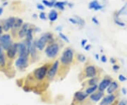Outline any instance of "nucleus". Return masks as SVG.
<instances>
[{
	"label": "nucleus",
	"instance_id": "37998d69",
	"mask_svg": "<svg viewBox=\"0 0 127 105\" xmlns=\"http://www.w3.org/2000/svg\"><path fill=\"white\" fill-rule=\"evenodd\" d=\"M3 11H4L3 8H2V7H0V16L2 14V13H3Z\"/></svg>",
	"mask_w": 127,
	"mask_h": 105
},
{
	"label": "nucleus",
	"instance_id": "dca6fc26",
	"mask_svg": "<svg viewBox=\"0 0 127 105\" xmlns=\"http://www.w3.org/2000/svg\"><path fill=\"white\" fill-rule=\"evenodd\" d=\"M103 96H104L103 92L99 91L97 92H95L94 94H91L90 96V99L93 102H98L103 97Z\"/></svg>",
	"mask_w": 127,
	"mask_h": 105
},
{
	"label": "nucleus",
	"instance_id": "4c0bfd02",
	"mask_svg": "<svg viewBox=\"0 0 127 105\" xmlns=\"http://www.w3.org/2000/svg\"><path fill=\"white\" fill-rule=\"evenodd\" d=\"M112 69H113L114 71H117L119 69V66L118 65H114L113 67H112Z\"/></svg>",
	"mask_w": 127,
	"mask_h": 105
},
{
	"label": "nucleus",
	"instance_id": "e433bc0d",
	"mask_svg": "<svg viewBox=\"0 0 127 105\" xmlns=\"http://www.w3.org/2000/svg\"><path fill=\"white\" fill-rule=\"evenodd\" d=\"M100 60L103 62V63H105V62H107V57H106V56H104V55H102V56H101V58H100Z\"/></svg>",
	"mask_w": 127,
	"mask_h": 105
},
{
	"label": "nucleus",
	"instance_id": "1a4fd4ad",
	"mask_svg": "<svg viewBox=\"0 0 127 105\" xmlns=\"http://www.w3.org/2000/svg\"><path fill=\"white\" fill-rule=\"evenodd\" d=\"M15 21H16L15 17H9V18H7L4 22L3 25L1 26L3 30H4L5 32H8L9 29L12 28L14 23H15Z\"/></svg>",
	"mask_w": 127,
	"mask_h": 105
},
{
	"label": "nucleus",
	"instance_id": "b1692460",
	"mask_svg": "<svg viewBox=\"0 0 127 105\" xmlns=\"http://www.w3.org/2000/svg\"><path fill=\"white\" fill-rule=\"evenodd\" d=\"M97 85H93V86L88 87L86 89V93L88 95H91V94H93L97 90Z\"/></svg>",
	"mask_w": 127,
	"mask_h": 105
},
{
	"label": "nucleus",
	"instance_id": "a18cd8bd",
	"mask_svg": "<svg viewBox=\"0 0 127 105\" xmlns=\"http://www.w3.org/2000/svg\"><path fill=\"white\" fill-rule=\"evenodd\" d=\"M95 58H96V59H99V57H98V54H95Z\"/></svg>",
	"mask_w": 127,
	"mask_h": 105
},
{
	"label": "nucleus",
	"instance_id": "f257e3e1",
	"mask_svg": "<svg viewBox=\"0 0 127 105\" xmlns=\"http://www.w3.org/2000/svg\"><path fill=\"white\" fill-rule=\"evenodd\" d=\"M47 42H50V44L54 42V37L51 32H46L40 37L39 40H37V49H38L39 50L41 51L43 50Z\"/></svg>",
	"mask_w": 127,
	"mask_h": 105
},
{
	"label": "nucleus",
	"instance_id": "423d86ee",
	"mask_svg": "<svg viewBox=\"0 0 127 105\" xmlns=\"http://www.w3.org/2000/svg\"><path fill=\"white\" fill-rule=\"evenodd\" d=\"M13 44L11 35L9 34H4L0 37V45L3 50H7L10 47V46Z\"/></svg>",
	"mask_w": 127,
	"mask_h": 105
},
{
	"label": "nucleus",
	"instance_id": "ea45409f",
	"mask_svg": "<svg viewBox=\"0 0 127 105\" xmlns=\"http://www.w3.org/2000/svg\"><path fill=\"white\" fill-rule=\"evenodd\" d=\"M91 45H86L85 47H84V49H85L86 51H89L90 50H91Z\"/></svg>",
	"mask_w": 127,
	"mask_h": 105
},
{
	"label": "nucleus",
	"instance_id": "ddd939ff",
	"mask_svg": "<svg viewBox=\"0 0 127 105\" xmlns=\"http://www.w3.org/2000/svg\"><path fill=\"white\" fill-rule=\"evenodd\" d=\"M114 100H115V96L113 94L107 95L102 100L100 105H109L111 103L113 102V101Z\"/></svg>",
	"mask_w": 127,
	"mask_h": 105
},
{
	"label": "nucleus",
	"instance_id": "f3484780",
	"mask_svg": "<svg viewBox=\"0 0 127 105\" xmlns=\"http://www.w3.org/2000/svg\"><path fill=\"white\" fill-rule=\"evenodd\" d=\"M103 8V6L100 4V3L98 2V1L97 0H93L92 1L91 3L89 4V9H94L95 11H98Z\"/></svg>",
	"mask_w": 127,
	"mask_h": 105
},
{
	"label": "nucleus",
	"instance_id": "58836bf2",
	"mask_svg": "<svg viewBox=\"0 0 127 105\" xmlns=\"http://www.w3.org/2000/svg\"><path fill=\"white\" fill-rule=\"evenodd\" d=\"M118 105H127V101L126 100H122L119 103Z\"/></svg>",
	"mask_w": 127,
	"mask_h": 105
},
{
	"label": "nucleus",
	"instance_id": "4468645a",
	"mask_svg": "<svg viewBox=\"0 0 127 105\" xmlns=\"http://www.w3.org/2000/svg\"><path fill=\"white\" fill-rule=\"evenodd\" d=\"M111 83V80L109 78H104V80H102L101 82H100L99 85H98V89L99 91L103 92L104 90H106V88H107L108 86Z\"/></svg>",
	"mask_w": 127,
	"mask_h": 105
},
{
	"label": "nucleus",
	"instance_id": "4be33fe9",
	"mask_svg": "<svg viewBox=\"0 0 127 105\" xmlns=\"http://www.w3.org/2000/svg\"><path fill=\"white\" fill-rule=\"evenodd\" d=\"M36 40H35L34 42H32L31 46V52L30 54L31 55L32 59H35L36 56V52H37V46H36Z\"/></svg>",
	"mask_w": 127,
	"mask_h": 105
},
{
	"label": "nucleus",
	"instance_id": "72a5a7b5",
	"mask_svg": "<svg viewBox=\"0 0 127 105\" xmlns=\"http://www.w3.org/2000/svg\"><path fill=\"white\" fill-rule=\"evenodd\" d=\"M37 8L38 9H40V10H41V11L45 10V6H44V5H42V4H37Z\"/></svg>",
	"mask_w": 127,
	"mask_h": 105
},
{
	"label": "nucleus",
	"instance_id": "f03ea898",
	"mask_svg": "<svg viewBox=\"0 0 127 105\" xmlns=\"http://www.w3.org/2000/svg\"><path fill=\"white\" fill-rule=\"evenodd\" d=\"M73 59V52L71 48H66L63 52L61 56V63L64 66H68L72 63Z\"/></svg>",
	"mask_w": 127,
	"mask_h": 105
},
{
	"label": "nucleus",
	"instance_id": "7ed1b4c3",
	"mask_svg": "<svg viewBox=\"0 0 127 105\" xmlns=\"http://www.w3.org/2000/svg\"><path fill=\"white\" fill-rule=\"evenodd\" d=\"M59 51V46L57 43L52 42L45 49V54L49 58H54L58 54Z\"/></svg>",
	"mask_w": 127,
	"mask_h": 105
},
{
	"label": "nucleus",
	"instance_id": "a878e982",
	"mask_svg": "<svg viewBox=\"0 0 127 105\" xmlns=\"http://www.w3.org/2000/svg\"><path fill=\"white\" fill-rule=\"evenodd\" d=\"M114 22H115L116 24H117L119 26H121V27H124L126 26L125 23H124V22H122V21H120L119 19L118 15H117V16H114Z\"/></svg>",
	"mask_w": 127,
	"mask_h": 105
},
{
	"label": "nucleus",
	"instance_id": "9b49d317",
	"mask_svg": "<svg viewBox=\"0 0 127 105\" xmlns=\"http://www.w3.org/2000/svg\"><path fill=\"white\" fill-rule=\"evenodd\" d=\"M23 21L21 18H16L15 23H14L13 27L11 28L12 34H14V32H18L20 28L23 26Z\"/></svg>",
	"mask_w": 127,
	"mask_h": 105
},
{
	"label": "nucleus",
	"instance_id": "6ab92c4d",
	"mask_svg": "<svg viewBox=\"0 0 127 105\" xmlns=\"http://www.w3.org/2000/svg\"><path fill=\"white\" fill-rule=\"evenodd\" d=\"M75 99L76 100L79 101V102H82V101H84L88 97V95H87L86 92H83L81 91H78L76 92L75 93Z\"/></svg>",
	"mask_w": 127,
	"mask_h": 105
},
{
	"label": "nucleus",
	"instance_id": "412c9836",
	"mask_svg": "<svg viewBox=\"0 0 127 105\" xmlns=\"http://www.w3.org/2000/svg\"><path fill=\"white\" fill-rule=\"evenodd\" d=\"M6 66V58L2 47L0 45V66L4 67Z\"/></svg>",
	"mask_w": 127,
	"mask_h": 105
},
{
	"label": "nucleus",
	"instance_id": "79ce46f5",
	"mask_svg": "<svg viewBox=\"0 0 127 105\" xmlns=\"http://www.w3.org/2000/svg\"><path fill=\"white\" fill-rule=\"evenodd\" d=\"M110 62H111L112 64H115V63H116V60L114 59V58H111V59H110Z\"/></svg>",
	"mask_w": 127,
	"mask_h": 105
},
{
	"label": "nucleus",
	"instance_id": "49530a36",
	"mask_svg": "<svg viewBox=\"0 0 127 105\" xmlns=\"http://www.w3.org/2000/svg\"><path fill=\"white\" fill-rule=\"evenodd\" d=\"M6 4H7V2H5V3H4V4L3 5L4 6V5H6Z\"/></svg>",
	"mask_w": 127,
	"mask_h": 105
},
{
	"label": "nucleus",
	"instance_id": "393cba45",
	"mask_svg": "<svg viewBox=\"0 0 127 105\" xmlns=\"http://www.w3.org/2000/svg\"><path fill=\"white\" fill-rule=\"evenodd\" d=\"M98 80H99L98 78H96V77L91 78V80H88V85H91V86L97 85V83L98 82Z\"/></svg>",
	"mask_w": 127,
	"mask_h": 105
},
{
	"label": "nucleus",
	"instance_id": "5701e85b",
	"mask_svg": "<svg viewBox=\"0 0 127 105\" xmlns=\"http://www.w3.org/2000/svg\"><path fill=\"white\" fill-rule=\"evenodd\" d=\"M66 4V2L65 1H56L54 4V6L56 7V8H58L60 10H64V6Z\"/></svg>",
	"mask_w": 127,
	"mask_h": 105
},
{
	"label": "nucleus",
	"instance_id": "7c9ffc66",
	"mask_svg": "<svg viewBox=\"0 0 127 105\" xmlns=\"http://www.w3.org/2000/svg\"><path fill=\"white\" fill-rule=\"evenodd\" d=\"M119 81H121V82H124V81H126L127 80V78L124 76V75H119Z\"/></svg>",
	"mask_w": 127,
	"mask_h": 105
},
{
	"label": "nucleus",
	"instance_id": "c9c22d12",
	"mask_svg": "<svg viewBox=\"0 0 127 105\" xmlns=\"http://www.w3.org/2000/svg\"><path fill=\"white\" fill-rule=\"evenodd\" d=\"M92 21L95 23V24H97H97H99V21H98V20H97V18L95 17V16H93V17L92 18Z\"/></svg>",
	"mask_w": 127,
	"mask_h": 105
},
{
	"label": "nucleus",
	"instance_id": "39448f33",
	"mask_svg": "<svg viewBox=\"0 0 127 105\" xmlns=\"http://www.w3.org/2000/svg\"><path fill=\"white\" fill-rule=\"evenodd\" d=\"M28 54L18 55V58L16 59L15 64L16 66L19 69H23L28 66Z\"/></svg>",
	"mask_w": 127,
	"mask_h": 105
},
{
	"label": "nucleus",
	"instance_id": "f8f14e48",
	"mask_svg": "<svg viewBox=\"0 0 127 105\" xmlns=\"http://www.w3.org/2000/svg\"><path fill=\"white\" fill-rule=\"evenodd\" d=\"M28 26H29L28 23H23V26H21V27L20 28V30H18V35L19 38L22 39V38L26 37L28 30V28H29Z\"/></svg>",
	"mask_w": 127,
	"mask_h": 105
},
{
	"label": "nucleus",
	"instance_id": "6e6552de",
	"mask_svg": "<svg viewBox=\"0 0 127 105\" xmlns=\"http://www.w3.org/2000/svg\"><path fill=\"white\" fill-rule=\"evenodd\" d=\"M84 72H85V76L86 78H94L97 73V69L95 66L90 65V66H88L85 69Z\"/></svg>",
	"mask_w": 127,
	"mask_h": 105
},
{
	"label": "nucleus",
	"instance_id": "f704fd0d",
	"mask_svg": "<svg viewBox=\"0 0 127 105\" xmlns=\"http://www.w3.org/2000/svg\"><path fill=\"white\" fill-rule=\"evenodd\" d=\"M87 42H88V40H87L86 39H83V40H82L81 43V45L82 47H84L86 46V43H87Z\"/></svg>",
	"mask_w": 127,
	"mask_h": 105
},
{
	"label": "nucleus",
	"instance_id": "a19ab883",
	"mask_svg": "<svg viewBox=\"0 0 127 105\" xmlns=\"http://www.w3.org/2000/svg\"><path fill=\"white\" fill-rule=\"evenodd\" d=\"M122 93L124 95H126L127 94V90L124 87H123L122 89Z\"/></svg>",
	"mask_w": 127,
	"mask_h": 105
},
{
	"label": "nucleus",
	"instance_id": "0eeeda50",
	"mask_svg": "<svg viewBox=\"0 0 127 105\" xmlns=\"http://www.w3.org/2000/svg\"><path fill=\"white\" fill-rule=\"evenodd\" d=\"M59 61L57 60V61H55V62H54V64L51 66L50 69H48L47 75V78H49L50 80H52L53 78H55L56 73H57V71H58V69H59Z\"/></svg>",
	"mask_w": 127,
	"mask_h": 105
},
{
	"label": "nucleus",
	"instance_id": "9d476101",
	"mask_svg": "<svg viewBox=\"0 0 127 105\" xmlns=\"http://www.w3.org/2000/svg\"><path fill=\"white\" fill-rule=\"evenodd\" d=\"M6 54H7V56L9 59H14L16 56V54L18 52V50H17V43H13L10 46L9 49L7 50Z\"/></svg>",
	"mask_w": 127,
	"mask_h": 105
},
{
	"label": "nucleus",
	"instance_id": "2eb2a0df",
	"mask_svg": "<svg viewBox=\"0 0 127 105\" xmlns=\"http://www.w3.org/2000/svg\"><path fill=\"white\" fill-rule=\"evenodd\" d=\"M17 50H18V55L28 54L27 52V49H26V43L25 42H19V43H17Z\"/></svg>",
	"mask_w": 127,
	"mask_h": 105
},
{
	"label": "nucleus",
	"instance_id": "bb28decb",
	"mask_svg": "<svg viewBox=\"0 0 127 105\" xmlns=\"http://www.w3.org/2000/svg\"><path fill=\"white\" fill-rule=\"evenodd\" d=\"M55 2L56 1H49L47 0H42V3L44 4V5H45L47 6H48V7H52V6H54V4H55Z\"/></svg>",
	"mask_w": 127,
	"mask_h": 105
},
{
	"label": "nucleus",
	"instance_id": "2f4dec72",
	"mask_svg": "<svg viewBox=\"0 0 127 105\" xmlns=\"http://www.w3.org/2000/svg\"><path fill=\"white\" fill-rule=\"evenodd\" d=\"M39 17L40 19L42 20H46L47 19V16H46V14L45 13H44V12H41L40 15H39Z\"/></svg>",
	"mask_w": 127,
	"mask_h": 105
},
{
	"label": "nucleus",
	"instance_id": "a211bd4d",
	"mask_svg": "<svg viewBox=\"0 0 127 105\" xmlns=\"http://www.w3.org/2000/svg\"><path fill=\"white\" fill-rule=\"evenodd\" d=\"M119 87V85L117 82L116 81H113V82H111L110 85H109L108 87H107V92L111 95V94H113V92L114 91H116L117 90V88Z\"/></svg>",
	"mask_w": 127,
	"mask_h": 105
},
{
	"label": "nucleus",
	"instance_id": "20e7f679",
	"mask_svg": "<svg viewBox=\"0 0 127 105\" xmlns=\"http://www.w3.org/2000/svg\"><path fill=\"white\" fill-rule=\"evenodd\" d=\"M48 71V66L47 65L40 66L35 70L34 71V77L37 80H42L45 78L46 75Z\"/></svg>",
	"mask_w": 127,
	"mask_h": 105
},
{
	"label": "nucleus",
	"instance_id": "c756f323",
	"mask_svg": "<svg viewBox=\"0 0 127 105\" xmlns=\"http://www.w3.org/2000/svg\"><path fill=\"white\" fill-rule=\"evenodd\" d=\"M75 18L76 19V21H77L78 24V25H81V26H83V25H84L85 24V21H84V20L83 19H82L80 17H77V16H75Z\"/></svg>",
	"mask_w": 127,
	"mask_h": 105
},
{
	"label": "nucleus",
	"instance_id": "aec40b11",
	"mask_svg": "<svg viewBox=\"0 0 127 105\" xmlns=\"http://www.w3.org/2000/svg\"><path fill=\"white\" fill-rule=\"evenodd\" d=\"M48 18L50 20V21L52 22H54L55 21L57 18H58V13L57 11L53 9V10H51L50 12L49 13V15H48Z\"/></svg>",
	"mask_w": 127,
	"mask_h": 105
},
{
	"label": "nucleus",
	"instance_id": "c03bdc74",
	"mask_svg": "<svg viewBox=\"0 0 127 105\" xmlns=\"http://www.w3.org/2000/svg\"><path fill=\"white\" fill-rule=\"evenodd\" d=\"M2 32H3V29H2V26L0 25V35L2 33Z\"/></svg>",
	"mask_w": 127,
	"mask_h": 105
},
{
	"label": "nucleus",
	"instance_id": "c85d7f7f",
	"mask_svg": "<svg viewBox=\"0 0 127 105\" xmlns=\"http://www.w3.org/2000/svg\"><path fill=\"white\" fill-rule=\"evenodd\" d=\"M59 37H61V39H62L63 40H64L65 42H66L67 43H69L70 42V41H69V40H68V38L66 36L64 33H62V32H59Z\"/></svg>",
	"mask_w": 127,
	"mask_h": 105
},
{
	"label": "nucleus",
	"instance_id": "cd10ccee",
	"mask_svg": "<svg viewBox=\"0 0 127 105\" xmlns=\"http://www.w3.org/2000/svg\"><path fill=\"white\" fill-rule=\"evenodd\" d=\"M77 59L81 62H85L86 60V57L85 55L82 54H78Z\"/></svg>",
	"mask_w": 127,
	"mask_h": 105
},
{
	"label": "nucleus",
	"instance_id": "473e14b6",
	"mask_svg": "<svg viewBox=\"0 0 127 105\" xmlns=\"http://www.w3.org/2000/svg\"><path fill=\"white\" fill-rule=\"evenodd\" d=\"M68 21H69L70 23H73V24H78L77 21H76V19L75 18H68Z\"/></svg>",
	"mask_w": 127,
	"mask_h": 105
}]
</instances>
